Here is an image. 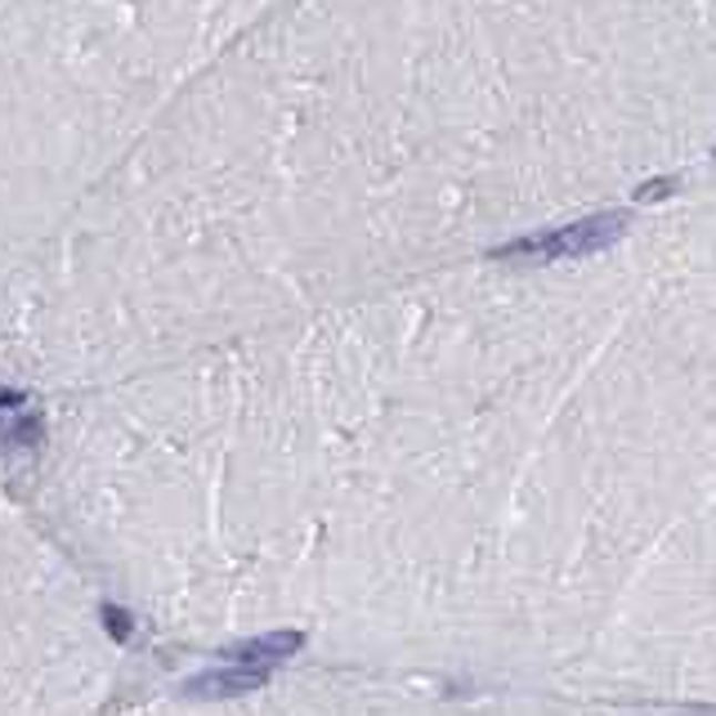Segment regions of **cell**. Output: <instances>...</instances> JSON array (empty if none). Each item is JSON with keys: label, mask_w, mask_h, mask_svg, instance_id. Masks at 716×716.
<instances>
[{"label": "cell", "mask_w": 716, "mask_h": 716, "mask_svg": "<svg viewBox=\"0 0 716 716\" xmlns=\"http://www.w3.org/2000/svg\"><path fill=\"white\" fill-rule=\"evenodd\" d=\"M14 403H23V395H14V390H0V408H14Z\"/></svg>", "instance_id": "5b68a950"}, {"label": "cell", "mask_w": 716, "mask_h": 716, "mask_svg": "<svg viewBox=\"0 0 716 716\" xmlns=\"http://www.w3.org/2000/svg\"><path fill=\"white\" fill-rule=\"evenodd\" d=\"M627 233V211H605V215H586L577 224H564L555 233L520 237V243L502 247L498 256H533V260H569V256H595L614 247Z\"/></svg>", "instance_id": "6da1fadb"}, {"label": "cell", "mask_w": 716, "mask_h": 716, "mask_svg": "<svg viewBox=\"0 0 716 716\" xmlns=\"http://www.w3.org/2000/svg\"><path fill=\"white\" fill-rule=\"evenodd\" d=\"M305 645L300 632H274V636H260V641H247V645H233V663H256V667H274L283 658H291L296 649Z\"/></svg>", "instance_id": "7a4b0ae2"}, {"label": "cell", "mask_w": 716, "mask_h": 716, "mask_svg": "<svg viewBox=\"0 0 716 716\" xmlns=\"http://www.w3.org/2000/svg\"><path fill=\"white\" fill-rule=\"evenodd\" d=\"M274 667H256V663H237L228 672H211L193 681V694H243V689H260L269 681Z\"/></svg>", "instance_id": "3957f363"}, {"label": "cell", "mask_w": 716, "mask_h": 716, "mask_svg": "<svg viewBox=\"0 0 716 716\" xmlns=\"http://www.w3.org/2000/svg\"><path fill=\"white\" fill-rule=\"evenodd\" d=\"M103 623H108L112 641H126V636H131V618H126L122 610H116V605H108V610H103Z\"/></svg>", "instance_id": "277c9868"}]
</instances>
